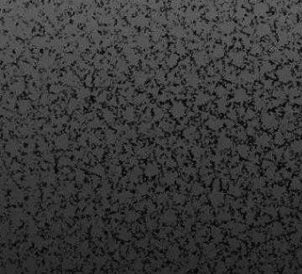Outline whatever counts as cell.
Masks as SVG:
<instances>
[{
	"label": "cell",
	"mask_w": 302,
	"mask_h": 274,
	"mask_svg": "<svg viewBox=\"0 0 302 274\" xmlns=\"http://www.w3.org/2000/svg\"><path fill=\"white\" fill-rule=\"evenodd\" d=\"M205 253L208 257L213 258L217 255V249H216V247H214V245L209 244L205 247Z\"/></svg>",
	"instance_id": "obj_12"
},
{
	"label": "cell",
	"mask_w": 302,
	"mask_h": 274,
	"mask_svg": "<svg viewBox=\"0 0 302 274\" xmlns=\"http://www.w3.org/2000/svg\"><path fill=\"white\" fill-rule=\"evenodd\" d=\"M270 221V218L269 216H266V215H263L261 217H260L258 218V221H257V225H266L267 223H269Z\"/></svg>",
	"instance_id": "obj_26"
},
{
	"label": "cell",
	"mask_w": 302,
	"mask_h": 274,
	"mask_svg": "<svg viewBox=\"0 0 302 274\" xmlns=\"http://www.w3.org/2000/svg\"><path fill=\"white\" fill-rule=\"evenodd\" d=\"M229 205L230 207L233 209H239L240 208L243 207V201H241L240 199H236V200H231L229 201Z\"/></svg>",
	"instance_id": "obj_20"
},
{
	"label": "cell",
	"mask_w": 302,
	"mask_h": 274,
	"mask_svg": "<svg viewBox=\"0 0 302 274\" xmlns=\"http://www.w3.org/2000/svg\"><path fill=\"white\" fill-rule=\"evenodd\" d=\"M291 188L292 190H295V191L302 190V181L300 180L299 177H294L291 180Z\"/></svg>",
	"instance_id": "obj_15"
},
{
	"label": "cell",
	"mask_w": 302,
	"mask_h": 274,
	"mask_svg": "<svg viewBox=\"0 0 302 274\" xmlns=\"http://www.w3.org/2000/svg\"><path fill=\"white\" fill-rule=\"evenodd\" d=\"M274 247L275 250L277 254H284L289 250V243L284 241V239H281V241H275L274 243Z\"/></svg>",
	"instance_id": "obj_1"
},
{
	"label": "cell",
	"mask_w": 302,
	"mask_h": 274,
	"mask_svg": "<svg viewBox=\"0 0 302 274\" xmlns=\"http://www.w3.org/2000/svg\"><path fill=\"white\" fill-rule=\"evenodd\" d=\"M230 219V214L226 210H220L217 215V220L220 222H226Z\"/></svg>",
	"instance_id": "obj_16"
},
{
	"label": "cell",
	"mask_w": 302,
	"mask_h": 274,
	"mask_svg": "<svg viewBox=\"0 0 302 274\" xmlns=\"http://www.w3.org/2000/svg\"><path fill=\"white\" fill-rule=\"evenodd\" d=\"M229 193L236 198H239L243 194V190L238 185H230L229 187Z\"/></svg>",
	"instance_id": "obj_7"
},
{
	"label": "cell",
	"mask_w": 302,
	"mask_h": 274,
	"mask_svg": "<svg viewBox=\"0 0 302 274\" xmlns=\"http://www.w3.org/2000/svg\"><path fill=\"white\" fill-rule=\"evenodd\" d=\"M291 150L294 153H300L302 151V140H294L291 144Z\"/></svg>",
	"instance_id": "obj_17"
},
{
	"label": "cell",
	"mask_w": 302,
	"mask_h": 274,
	"mask_svg": "<svg viewBox=\"0 0 302 274\" xmlns=\"http://www.w3.org/2000/svg\"><path fill=\"white\" fill-rule=\"evenodd\" d=\"M300 169L302 170V162H301V164H300Z\"/></svg>",
	"instance_id": "obj_44"
},
{
	"label": "cell",
	"mask_w": 302,
	"mask_h": 274,
	"mask_svg": "<svg viewBox=\"0 0 302 274\" xmlns=\"http://www.w3.org/2000/svg\"><path fill=\"white\" fill-rule=\"evenodd\" d=\"M263 249L266 251V253H270L273 250V246L271 244H269V243L266 244L265 246H263Z\"/></svg>",
	"instance_id": "obj_38"
},
{
	"label": "cell",
	"mask_w": 302,
	"mask_h": 274,
	"mask_svg": "<svg viewBox=\"0 0 302 274\" xmlns=\"http://www.w3.org/2000/svg\"><path fill=\"white\" fill-rule=\"evenodd\" d=\"M216 186L218 187V189H219V188H220V182H219V180H215L214 183V187L215 188Z\"/></svg>",
	"instance_id": "obj_42"
},
{
	"label": "cell",
	"mask_w": 302,
	"mask_h": 274,
	"mask_svg": "<svg viewBox=\"0 0 302 274\" xmlns=\"http://www.w3.org/2000/svg\"><path fill=\"white\" fill-rule=\"evenodd\" d=\"M269 232L273 236H280L281 234L283 233L284 229H283V226L280 224L279 222H275L270 226Z\"/></svg>",
	"instance_id": "obj_5"
},
{
	"label": "cell",
	"mask_w": 302,
	"mask_h": 274,
	"mask_svg": "<svg viewBox=\"0 0 302 274\" xmlns=\"http://www.w3.org/2000/svg\"><path fill=\"white\" fill-rule=\"evenodd\" d=\"M262 122H263V124L266 128H269V129H271V128H274L277 126V120H275L274 117H267V118H263L262 119Z\"/></svg>",
	"instance_id": "obj_13"
},
{
	"label": "cell",
	"mask_w": 302,
	"mask_h": 274,
	"mask_svg": "<svg viewBox=\"0 0 302 274\" xmlns=\"http://www.w3.org/2000/svg\"><path fill=\"white\" fill-rule=\"evenodd\" d=\"M301 237H302V230H298L296 233H292L291 235V239L292 242L299 243L300 241V239H301Z\"/></svg>",
	"instance_id": "obj_22"
},
{
	"label": "cell",
	"mask_w": 302,
	"mask_h": 274,
	"mask_svg": "<svg viewBox=\"0 0 302 274\" xmlns=\"http://www.w3.org/2000/svg\"><path fill=\"white\" fill-rule=\"evenodd\" d=\"M251 188L253 190H258V189H262V187L265 185V181L262 177H256L251 181Z\"/></svg>",
	"instance_id": "obj_8"
},
{
	"label": "cell",
	"mask_w": 302,
	"mask_h": 274,
	"mask_svg": "<svg viewBox=\"0 0 302 274\" xmlns=\"http://www.w3.org/2000/svg\"><path fill=\"white\" fill-rule=\"evenodd\" d=\"M248 265H249V263H248V261L246 259L240 260L238 262V263H237V266H238L239 269H246L248 267Z\"/></svg>",
	"instance_id": "obj_31"
},
{
	"label": "cell",
	"mask_w": 302,
	"mask_h": 274,
	"mask_svg": "<svg viewBox=\"0 0 302 274\" xmlns=\"http://www.w3.org/2000/svg\"><path fill=\"white\" fill-rule=\"evenodd\" d=\"M212 237L216 242H221L223 239V238H224V235H223L222 231L221 229L214 228L212 230Z\"/></svg>",
	"instance_id": "obj_11"
},
{
	"label": "cell",
	"mask_w": 302,
	"mask_h": 274,
	"mask_svg": "<svg viewBox=\"0 0 302 274\" xmlns=\"http://www.w3.org/2000/svg\"><path fill=\"white\" fill-rule=\"evenodd\" d=\"M255 204H256V201H255V200L253 198V196H249L248 198L246 199V201H245V205H246V207L249 209H251L252 208H253L255 206Z\"/></svg>",
	"instance_id": "obj_27"
},
{
	"label": "cell",
	"mask_w": 302,
	"mask_h": 274,
	"mask_svg": "<svg viewBox=\"0 0 302 274\" xmlns=\"http://www.w3.org/2000/svg\"><path fill=\"white\" fill-rule=\"evenodd\" d=\"M271 140H272L271 137L269 135H267V133H262L260 136L257 137L255 143L258 145H260V147H269V145L271 144Z\"/></svg>",
	"instance_id": "obj_3"
},
{
	"label": "cell",
	"mask_w": 302,
	"mask_h": 274,
	"mask_svg": "<svg viewBox=\"0 0 302 274\" xmlns=\"http://www.w3.org/2000/svg\"><path fill=\"white\" fill-rule=\"evenodd\" d=\"M274 142H275V144H277V145L283 144V143L284 142V136H283L282 133H280V132L275 133V138H274Z\"/></svg>",
	"instance_id": "obj_25"
},
{
	"label": "cell",
	"mask_w": 302,
	"mask_h": 274,
	"mask_svg": "<svg viewBox=\"0 0 302 274\" xmlns=\"http://www.w3.org/2000/svg\"><path fill=\"white\" fill-rule=\"evenodd\" d=\"M229 247L231 248L232 250H237V248L240 247V241H238V239H229Z\"/></svg>",
	"instance_id": "obj_23"
},
{
	"label": "cell",
	"mask_w": 302,
	"mask_h": 274,
	"mask_svg": "<svg viewBox=\"0 0 302 274\" xmlns=\"http://www.w3.org/2000/svg\"><path fill=\"white\" fill-rule=\"evenodd\" d=\"M265 176L267 179H269V180H271V179H274L275 177H277V175L275 174V168L274 165H272L271 167L266 169L265 170Z\"/></svg>",
	"instance_id": "obj_18"
},
{
	"label": "cell",
	"mask_w": 302,
	"mask_h": 274,
	"mask_svg": "<svg viewBox=\"0 0 302 274\" xmlns=\"http://www.w3.org/2000/svg\"><path fill=\"white\" fill-rule=\"evenodd\" d=\"M228 227H229V231L231 232V233L234 234V235H237V234L242 233L245 230V225L239 224V223H233V224H230Z\"/></svg>",
	"instance_id": "obj_6"
},
{
	"label": "cell",
	"mask_w": 302,
	"mask_h": 274,
	"mask_svg": "<svg viewBox=\"0 0 302 274\" xmlns=\"http://www.w3.org/2000/svg\"><path fill=\"white\" fill-rule=\"evenodd\" d=\"M264 211L267 214V215H269L271 217H275L277 216V209H275V207L272 206V205H267V206H266L265 209H264Z\"/></svg>",
	"instance_id": "obj_21"
},
{
	"label": "cell",
	"mask_w": 302,
	"mask_h": 274,
	"mask_svg": "<svg viewBox=\"0 0 302 274\" xmlns=\"http://www.w3.org/2000/svg\"><path fill=\"white\" fill-rule=\"evenodd\" d=\"M230 174H231V177H238L239 175L242 174V169H241L240 167H236V168H233L231 170H230Z\"/></svg>",
	"instance_id": "obj_29"
},
{
	"label": "cell",
	"mask_w": 302,
	"mask_h": 274,
	"mask_svg": "<svg viewBox=\"0 0 302 274\" xmlns=\"http://www.w3.org/2000/svg\"><path fill=\"white\" fill-rule=\"evenodd\" d=\"M273 165V163H272V162L271 161H264L263 162H262V168L263 169H267V168H269V167H271Z\"/></svg>",
	"instance_id": "obj_39"
},
{
	"label": "cell",
	"mask_w": 302,
	"mask_h": 274,
	"mask_svg": "<svg viewBox=\"0 0 302 274\" xmlns=\"http://www.w3.org/2000/svg\"><path fill=\"white\" fill-rule=\"evenodd\" d=\"M216 271L219 272V273H222V272H225L227 268H226V265L225 263H224L223 262H219L217 264H216Z\"/></svg>",
	"instance_id": "obj_30"
},
{
	"label": "cell",
	"mask_w": 302,
	"mask_h": 274,
	"mask_svg": "<svg viewBox=\"0 0 302 274\" xmlns=\"http://www.w3.org/2000/svg\"><path fill=\"white\" fill-rule=\"evenodd\" d=\"M290 213H291V210H290L287 207H285V206L280 207V209H279V214H280L281 217H286L287 216L290 215Z\"/></svg>",
	"instance_id": "obj_28"
},
{
	"label": "cell",
	"mask_w": 302,
	"mask_h": 274,
	"mask_svg": "<svg viewBox=\"0 0 302 274\" xmlns=\"http://www.w3.org/2000/svg\"><path fill=\"white\" fill-rule=\"evenodd\" d=\"M231 145V141L229 139H228L226 136H222L220 137L219 141H218V148L220 150H224L230 147Z\"/></svg>",
	"instance_id": "obj_10"
},
{
	"label": "cell",
	"mask_w": 302,
	"mask_h": 274,
	"mask_svg": "<svg viewBox=\"0 0 302 274\" xmlns=\"http://www.w3.org/2000/svg\"><path fill=\"white\" fill-rule=\"evenodd\" d=\"M234 218H235V220L236 221H237V222H240V221H242V216H241L240 215V214L239 213H235V215H234Z\"/></svg>",
	"instance_id": "obj_41"
},
{
	"label": "cell",
	"mask_w": 302,
	"mask_h": 274,
	"mask_svg": "<svg viewBox=\"0 0 302 274\" xmlns=\"http://www.w3.org/2000/svg\"><path fill=\"white\" fill-rule=\"evenodd\" d=\"M249 236L254 243H261L265 241L266 239V235L263 233L259 232L257 230H252L249 233Z\"/></svg>",
	"instance_id": "obj_4"
},
{
	"label": "cell",
	"mask_w": 302,
	"mask_h": 274,
	"mask_svg": "<svg viewBox=\"0 0 302 274\" xmlns=\"http://www.w3.org/2000/svg\"><path fill=\"white\" fill-rule=\"evenodd\" d=\"M279 174L281 175V177H283V178H286V179L290 178V177H291V172H290L289 170H287L286 169H281V171H280V173H279Z\"/></svg>",
	"instance_id": "obj_32"
},
{
	"label": "cell",
	"mask_w": 302,
	"mask_h": 274,
	"mask_svg": "<svg viewBox=\"0 0 302 274\" xmlns=\"http://www.w3.org/2000/svg\"><path fill=\"white\" fill-rule=\"evenodd\" d=\"M246 133L250 136H253L255 134V130L253 129V127H249L248 129L246 130Z\"/></svg>",
	"instance_id": "obj_40"
},
{
	"label": "cell",
	"mask_w": 302,
	"mask_h": 274,
	"mask_svg": "<svg viewBox=\"0 0 302 274\" xmlns=\"http://www.w3.org/2000/svg\"><path fill=\"white\" fill-rule=\"evenodd\" d=\"M295 255H296V257H297L298 261L302 263V248H299V249L296 250Z\"/></svg>",
	"instance_id": "obj_36"
},
{
	"label": "cell",
	"mask_w": 302,
	"mask_h": 274,
	"mask_svg": "<svg viewBox=\"0 0 302 274\" xmlns=\"http://www.w3.org/2000/svg\"><path fill=\"white\" fill-rule=\"evenodd\" d=\"M245 169L250 174H256L258 172V166L254 164L253 162H247L245 164Z\"/></svg>",
	"instance_id": "obj_19"
},
{
	"label": "cell",
	"mask_w": 302,
	"mask_h": 274,
	"mask_svg": "<svg viewBox=\"0 0 302 274\" xmlns=\"http://www.w3.org/2000/svg\"><path fill=\"white\" fill-rule=\"evenodd\" d=\"M245 222L248 225H252L255 220V213L253 211H249L245 215Z\"/></svg>",
	"instance_id": "obj_24"
},
{
	"label": "cell",
	"mask_w": 302,
	"mask_h": 274,
	"mask_svg": "<svg viewBox=\"0 0 302 274\" xmlns=\"http://www.w3.org/2000/svg\"><path fill=\"white\" fill-rule=\"evenodd\" d=\"M302 197L299 195H296L294 198H293V205L294 206H299L300 205V201H301Z\"/></svg>",
	"instance_id": "obj_37"
},
{
	"label": "cell",
	"mask_w": 302,
	"mask_h": 274,
	"mask_svg": "<svg viewBox=\"0 0 302 274\" xmlns=\"http://www.w3.org/2000/svg\"><path fill=\"white\" fill-rule=\"evenodd\" d=\"M236 261H237V256L232 255V256H229V257H227V258H226L225 263H226V264H228L229 266V265L234 264V263H236Z\"/></svg>",
	"instance_id": "obj_35"
},
{
	"label": "cell",
	"mask_w": 302,
	"mask_h": 274,
	"mask_svg": "<svg viewBox=\"0 0 302 274\" xmlns=\"http://www.w3.org/2000/svg\"><path fill=\"white\" fill-rule=\"evenodd\" d=\"M299 207H300V208H302V199H301V201H300V205H299Z\"/></svg>",
	"instance_id": "obj_43"
},
{
	"label": "cell",
	"mask_w": 302,
	"mask_h": 274,
	"mask_svg": "<svg viewBox=\"0 0 302 274\" xmlns=\"http://www.w3.org/2000/svg\"><path fill=\"white\" fill-rule=\"evenodd\" d=\"M209 198H210L211 202L213 203V205H214V206H221V205L224 202L223 193H222L219 191L214 190V192H213L210 194Z\"/></svg>",
	"instance_id": "obj_2"
},
{
	"label": "cell",
	"mask_w": 302,
	"mask_h": 274,
	"mask_svg": "<svg viewBox=\"0 0 302 274\" xmlns=\"http://www.w3.org/2000/svg\"><path fill=\"white\" fill-rule=\"evenodd\" d=\"M237 150L240 156L242 157H248L250 153V149L246 145H239L237 147Z\"/></svg>",
	"instance_id": "obj_14"
},
{
	"label": "cell",
	"mask_w": 302,
	"mask_h": 274,
	"mask_svg": "<svg viewBox=\"0 0 302 274\" xmlns=\"http://www.w3.org/2000/svg\"><path fill=\"white\" fill-rule=\"evenodd\" d=\"M201 217H202L201 219H202L203 221H209V220H211V218H212V214L209 212V210H206V212L203 213V215H202Z\"/></svg>",
	"instance_id": "obj_33"
},
{
	"label": "cell",
	"mask_w": 302,
	"mask_h": 274,
	"mask_svg": "<svg viewBox=\"0 0 302 274\" xmlns=\"http://www.w3.org/2000/svg\"><path fill=\"white\" fill-rule=\"evenodd\" d=\"M272 194L273 196L275 197V199H280L282 198V197L283 196V194L285 193L286 190H285V187L283 186H281V185H275L273 188H272Z\"/></svg>",
	"instance_id": "obj_9"
},
{
	"label": "cell",
	"mask_w": 302,
	"mask_h": 274,
	"mask_svg": "<svg viewBox=\"0 0 302 274\" xmlns=\"http://www.w3.org/2000/svg\"><path fill=\"white\" fill-rule=\"evenodd\" d=\"M283 153H284V152H283V149L282 147H278V148H277V149H275L274 155L277 156V159H279L280 157H282V156L283 155Z\"/></svg>",
	"instance_id": "obj_34"
}]
</instances>
